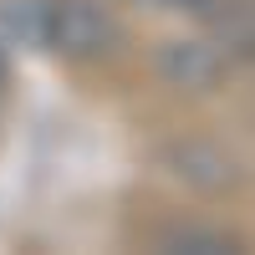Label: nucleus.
Instances as JSON below:
<instances>
[{
  "label": "nucleus",
  "instance_id": "obj_2",
  "mask_svg": "<svg viewBox=\"0 0 255 255\" xmlns=\"http://www.w3.org/2000/svg\"><path fill=\"white\" fill-rule=\"evenodd\" d=\"M0 72H5V67H0Z\"/></svg>",
  "mask_w": 255,
  "mask_h": 255
},
{
  "label": "nucleus",
  "instance_id": "obj_1",
  "mask_svg": "<svg viewBox=\"0 0 255 255\" xmlns=\"http://www.w3.org/2000/svg\"><path fill=\"white\" fill-rule=\"evenodd\" d=\"M26 31L51 51H67V56H97L118 41L113 15L92 5V0H36L31 15H26Z\"/></svg>",
  "mask_w": 255,
  "mask_h": 255
},
{
  "label": "nucleus",
  "instance_id": "obj_3",
  "mask_svg": "<svg viewBox=\"0 0 255 255\" xmlns=\"http://www.w3.org/2000/svg\"><path fill=\"white\" fill-rule=\"evenodd\" d=\"M158 5H163V0H158Z\"/></svg>",
  "mask_w": 255,
  "mask_h": 255
}]
</instances>
